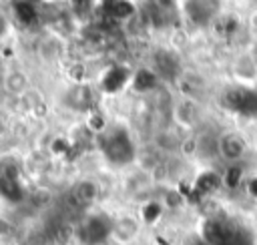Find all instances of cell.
Instances as JSON below:
<instances>
[{"label": "cell", "mask_w": 257, "mask_h": 245, "mask_svg": "<svg viewBox=\"0 0 257 245\" xmlns=\"http://www.w3.org/2000/svg\"><path fill=\"white\" fill-rule=\"evenodd\" d=\"M247 155V141L237 131L219 135V157L227 163H237Z\"/></svg>", "instance_id": "obj_1"}, {"label": "cell", "mask_w": 257, "mask_h": 245, "mask_svg": "<svg viewBox=\"0 0 257 245\" xmlns=\"http://www.w3.org/2000/svg\"><path fill=\"white\" fill-rule=\"evenodd\" d=\"M171 118L175 122L177 129H183V131H189L197 125L199 120V104H197V98H187L183 96L181 100H177L171 108Z\"/></svg>", "instance_id": "obj_2"}, {"label": "cell", "mask_w": 257, "mask_h": 245, "mask_svg": "<svg viewBox=\"0 0 257 245\" xmlns=\"http://www.w3.org/2000/svg\"><path fill=\"white\" fill-rule=\"evenodd\" d=\"M231 74L235 80L243 84H255L257 82V56L251 52H241L231 62Z\"/></svg>", "instance_id": "obj_3"}, {"label": "cell", "mask_w": 257, "mask_h": 245, "mask_svg": "<svg viewBox=\"0 0 257 245\" xmlns=\"http://www.w3.org/2000/svg\"><path fill=\"white\" fill-rule=\"evenodd\" d=\"M139 231H141V221L137 217H133V215H122V217H118L114 221L110 235H112V239L116 243L126 245V243H131V241L137 239Z\"/></svg>", "instance_id": "obj_4"}, {"label": "cell", "mask_w": 257, "mask_h": 245, "mask_svg": "<svg viewBox=\"0 0 257 245\" xmlns=\"http://www.w3.org/2000/svg\"><path fill=\"white\" fill-rule=\"evenodd\" d=\"M2 86L8 94H14V96H26L28 90H30V80L28 76L22 72V70H16V68H8L2 72Z\"/></svg>", "instance_id": "obj_5"}, {"label": "cell", "mask_w": 257, "mask_h": 245, "mask_svg": "<svg viewBox=\"0 0 257 245\" xmlns=\"http://www.w3.org/2000/svg\"><path fill=\"white\" fill-rule=\"evenodd\" d=\"M181 141H183V137L179 135V131H175V129H161L153 137V147L159 153H169L171 155V153H179Z\"/></svg>", "instance_id": "obj_6"}, {"label": "cell", "mask_w": 257, "mask_h": 245, "mask_svg": "<svg viewBox=\"0 0 257 245\" xmlns=\"http://www.w3.org/2000/svg\"><path fill=\"white\" fill-rule=\"evenodd\" d=\"M72 195H74L78 205H92L96 201V197H98V185L94 181H90V179H82V181H78L74 185Z\"/></svg>", "instance_id": "obj_7"}, {"label": "cell", "mask_w": 257, "mask_h": 245, "mask_svg": "<svg viewBox=\"0 0 257 245\" xmlns=\"http://www.w3.org/2000/svg\"><path fill=\"white\" fill-rule=\"evenodd\" d=\"M179 153L183 157H195L199 153V139L197 137H183Z\"/></svg>", "instance_id": "obj_8"}, {"label": "cell", "mask_w": 257, "mask_h": 245, "mask_svg": "<svg viewBox=\"0 0 257 245\" xmlns=\"http://www.w3.org/2000/svg\"><path fill=\"white\" fill-rule=\"evenodd\" d=\"M54 239H56V243H58V245H66V243L72 239V231H70L68 227H60Z\"/></svg>", "instance_id": "obj_9"}, {"label": "cell", "mask_w": 257, "mask_h": 245, "mask_svg": "<svg viewBox=\"0 0 257 245\" xmlns=\"http://www.w3.org/2000/svg\"><path fill=\"white\" fill-rule=\"evenodd\" d=\"M8 34H10V22H8L6 14H4V12H0V42H2Z\"/></svg>", "instance_id": "obj_10"}, {"label": "cell", "mask_w": 257, "mask_h": 245, "mask_svg": "<svg viewBox=\"0 0 257 245\" xmlns=\"http://www.w3.org/2000/svg\"><path fill=\"white\" fill-rule=\"evenodd\" d=\"M8 133H10V125H8L6 116H4V114H0V139L8 137Z\"/></svg>", "instance_id": "obj_11"}, {"label": "cell", "mask_w": 257, "mask_h": 245, "mask_svg": "<svg viewBox=\"0 0 257 245\" xmlns=\"http://www.w3.org/2000/svg\"><path fill=\"white\" fill-rule=\"evenodd\" d=\"M167 197H171V199H173V197H175V199H179L177 191H169V195H167ZM167 205H169V207H179V203H177V201H171V203H167Z\"/></svg>", "instance_id": "obj_12"}]
</instances>
